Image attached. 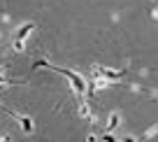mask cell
<instances>
[{"label":"cell","mask_w":158,"mask_h":142,"mask_svg":"<svg viewBox=\"0 0 158 142\" xmlns=\"http://www.w3.org/2000/svg\"><path fill=\"white\" fill-rule=\"evenodd\" d=\"M91 72H93V77H98V79H107L109 84L118 82V79L123 77V70H112V68H105V65H93Z\"/></svg>","instance_id":"obj_1"},{"label":"cell","mask_w":158,"mask_h":142,"mask_svg":"<svg viewBox=\"0 0 158 142\" xmlns=\"http://www.w3.org/2000/svg\"><path fill=\"white\" fill-rule=\"evenodd\" d=\"M35 30V24L33 21H26V24H21L19 28L14 30V40H19V42H26L28 40V35Z\"/></svg>","instance_id":"obj_2"},{"label":"cell","mask_w":158,"mask_h":142,"mask_svg":"<svg viewBox=\"0 0 158 142\" xmlns=\"http://www.w3.org/2000/svg\"><path fill=\"white\" fill-rule=\"evenodd\" d=\"M118 126H121V114H118V112H112V114L107 117V123H105V131L114 133Z\"/></svg>","instance_id":"obj_3"},{"label":"cell","mask_w":158,"mask_h":142,"mask_svg":"<svg viewBox=\"0 0 158 142\" xmlns=\"http://www.w3.org/2000/svg\"><path fill=\"white\" fill-rule=\"evenodd\" d=\"M79 117L81 119H86V121H93V114H91V107H89V103H86V98H79Z\"/></svg>","instance_id":"obj_4"},{"label":"cell","mask_w":158,"mask_h":142,"mask_svg":"<svg viewBox=\"0 0 158 142\" xmlns=\"http://www.w3.org/2000/svg\"><path fill=\"white\" fill-rule=\"evenodd\" d=\"M16 121H19L21 131H23L26 135H30V133L35 131V123H33V119H30V117H16Z\"/></svg>","instance_id":"obj_5"},{"label":"cell","mask_w":158,"mask_h":142,"mask_svg":"<svg viewBox=\"0 0 158 142\" xmlns=\"http://www.w3.org/2000/svg\"><path fill=\"white\" fill-rule=\"evenodd\" d=\"M100 140H102V142H118L116 135H114V133H109V131H105V135L100 137Z\"/></svg>","instance_id":"obj_6"},{"label":"cell","mask_w":158,"mask_h":142,"mask_svg":"<svg viewBox=\"0 0 158 142\" xmlns=\"http://www.w3.org/2000/svg\"><path fill=\"white\" fill-rule=\"evenodd\" d=\"M118 142H139V140H137V137H133V135H123Z\"/></svg>","instance_id":"obj_7"},{"label":"cell","mask_w":158,"mask_h":142,"mask_svg":"<svg viewBox=\"0 0 158 142\" xmlns=\"http://www.w3.org/2000/svg\"><path fill=\"white\" fill-rule=\"evenodd\" d=\"M156 133H158V126H151V128H149V131H147V137H151V135H156Z\"/></svg>","instance_id":"obj_8"},{"label":"cell","mask_w":158,"mask_h":142,"mask_svg":"<svg viewBox=\"0 0 158 142\" xmlns=\"http://www.w3.org/2000/svg\"><path fill=\"white\" fill-rule=\"evenodd\" d=\"M86 142H100V137H98V135H93V133H91V135L86 137Z\"/></svg>","instance_id":"obj_9"},{"label":"cell","mask_w":158,"mask_h":142,"mask_svg":"<svg viewBox=\"0 0 158 142\" xmlns=\"http://www.w3.org/2000/svg\"><path fill=\"white\" fill-rule=\"evenodd\" d=\"M2 86H7V79H5V75H0V88Z\"/></svg>","instance_id":"obj_10"},{"label":"cell","mask_w":158,"mask_h":142,"mask_svg":"<svg viewBox=\"0 0 158 142\" xmlns=\"http://www.w3.org/2000/svg\"><path fill=\"white\" fill-rule=\"evenodd\" d=\"M151 16H153V19L158 21V10H153V12H151Z\"/></svg>","instance_id":"obj_11"}]
</instances>
